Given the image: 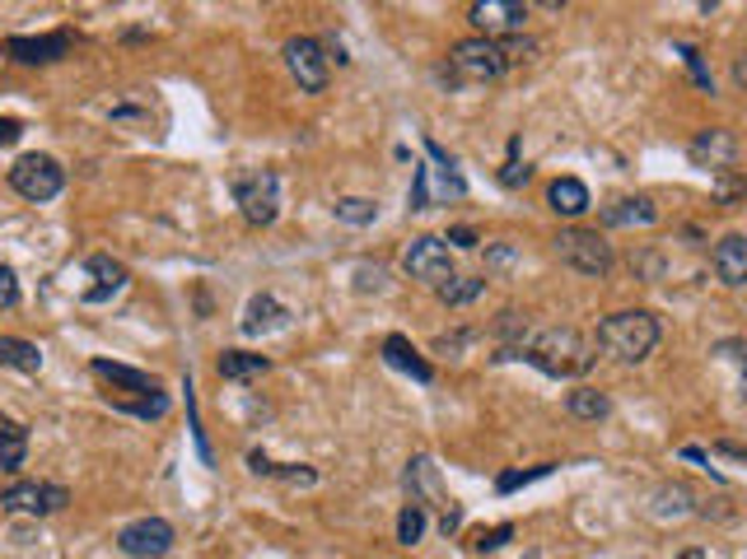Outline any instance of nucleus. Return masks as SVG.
I'll return each mask as SVG.
<instances>
[{
    "label": "nucleus",
    "instance_id": "1",
    "mask_svg": "<svg viewBox=\"0 0 747 559\" xmlns=\"http://www.w3.org/2000/svg\"><path fill=\"white\" fill-rule=\"evenodd\" d=\"M500 359H528V364H538L542 373H552V377H580V373L594 369L598 354L575 327H546V331L533 336V346L505 350Z\"/></svg>",
    "mask_w": 747,
    "mask_h": 559
},
{
    "label": "nucleus",
    "instance_id": "2",
    "mask_svg": "<svg viewBox=\"0 0 747 559\" xmlns=\"http://www.w3.org/2000/svg\"><path fill=\"white\" fill-rule=\"evenodd\" d=\"M94 377H104V383L117 387V396H108V402L117 410H127L136 419H160L169 415V396L160 392V377H150L141 369H127V364H112V359H94Z\"/></svg>",
    "mask_w": 747,
    "mask_h": 559
},
{
    "label": "nucleus",
    "instance_id": "3",
    "mask_svg": "<svg viewBox=\"0 0 747 559\" xmlns=\"http://www.w3.org/2000/svg\"><path fill=\"white\" fill-rule=\"evenodd\" d=\"M598 346L607 354H617L621 364H640V359L659 346V317L645 313V308H626V313L603 317L598 322Z\"/></svg>",
    "mask_w": 747,
    "mask_h": 559
},
{
    "label": "nucleus",
    "instance_id": "4",
    "mask_svg": "<svg viewBox=\"0 0 747 559\" xmlns=\"http://www.w3.org/2000/svg\"><path fill=\"white\" fill-rule=\"evenodd\" d=\"M229 191H234V201H239V210H243V219H248L252 229L277 224V215H281V183H277V173L243 168V173L229 177Z\"/></svg>",
    "mask_w": 747,
    "mask_h": 559
},
{
    "label": "nucleus",
    "instance_id": "5",
    "mask_svg": "<svg viewBox=\"0 0 747 559\" xmlns=\"http://www.w3.org/2000/svg\"><path fill=\"white\" fill-rule=\"evenodd\" d=\"M509 66H505V52L500 43H490V37H467L448 52V79L454 85H490V79H500Z\"/></svg>",
    "mask_w": 747,
    "mask_h": 559
},
{
    "label": "nucleus",
    "instance_id": "6",
    "mask_svg": "<svg viewBox=\"0 0 747 559\" xmlns=\"http://www.w3.org/2000/svg\"><path fill=\"white\" fill-rule=\"evenodd\" d=\"M10 187L24 196V201H56L66 187V173L62 164H56L52 154H24V158H14V168H10Z\"/></svg>",
    "mask_w": 747,
    "mask_h": 559
},
{
    "label": "nucleus",
    "instance_id": "7",
    "mask_svg": "<svg viewBox=\"0 0 747 559\" xmlns=\"http://www.w3.org/2000/svg\"><path fill=\"white\" fill-rule=\"evenodd\" d=\"M552 252L561 256L565 266H575L580 275H598V280L613 271V262H617L613 248H607L594 229H561L552 238Z\"/></svg>",
    "mask_w": 747,
    "mask_h": 559
},
{
    "label": "nucleus",
    "instance_id": "8",
    "mask_svg": "<svg viewBox=\"0 0 747 559\" xmlns=\"http://www.w3.org/2000/svg\"><path fill=\"white\" fill-rule=\"evenodd\" d=\"M402 271L411 280H425V285H448L454 280V252H448L444 238H411V248L402 252Z\"/></svg>",
    "mask_w": 747,
    "mask_h": 559
},
{
    "label": "nucleus",
    "instance_id": "9",
    "mask_svg": "<svg viewBox=\"0 0 747 559\" xmlns=\"http://www.w3.org/2000/svg\"><path fill=\"white\" fill-rule=\"evenodd\" d=\"M173 541H178V531H173L164 517H136V523L117 531V546L131 559H164L173 550Z\"/></svg>",
    "mask_w": 747,
    "mask_h": 559
},
{
    "label": "nucleus",
    "instance_id": "10",
    "mask_svg": "<svg viewBox=\"0 0 747 559\" xmlns=\"http://www.w3.org/2000/svg\"><path fill=\"white\" fill-rule=\"evenodd\" d=\"M467 19H472V29H477L481 37L505 43L509 33H519L528 24V6H519V0H477V6L467 10Z\"/></svg>",
    "mask_w": 747,
    "mask_h": 559
},
{
    "label": "nucleus",
    "instance_id": "11",
    "mask_svg": "<svg viewBox=\"0 0 747 559\" xmlns=\"http://www.w3.org/2000/svg\"><path fill=\"white\" fill-rule=\"evenodd\" d=\"M285 66L294 75V85L304 94H323L327 89V56L318 37H290L285 43Z\"/></svg>",
    "mask_w": 747,
    "mask_h": 559
},
{
    "label": "nucleus",
    "instance_id": "12",
    "mask_svg": "<svg viewBox=\"0 0 747 559\" xmlns=\"http://www.w3.org/2000/svg\"><path fill=\"white\" fill-rule=\"evenodd\" d=\"M66 485H43V481H14L6 494H0V504L10 513H29V517H52L66 508Z\"/></svg>",
    "mask_w": 747,
    "mask_h": 559
},
{
    "label": "nucleus",
    "instance_id": "13",
    "mask_svg": "<svg viewBox=\"0 0 747 559\" xmlns=\"http://www.w3.org/2000/svg\"><path fill=\"white\" fill-rule=\"evenodd\" d=\"M692 164L705 168V173H734L738 164V135L734 131H724V127H711V131H701L692 140Z\"/></svg>",
    "mask_w": 747,
    "mask_h": 559
},
{
    "label": "nucleus",
    "instance_id": "14",
    "mask_svg": "<svg viewBox=\"0 0 747 559\" xmlns=\"http://www.w3.org/2000/svg\"><path fill=\"white\" fill-rule=\"evenodd\" d=\"M71 47H75V33H43V37H6L0 52L24 66H47V62H62Z\"/></svg>",
    "mask_w": 747,
    "mask_h": 559
},
{
    "label": "nucleus",
    "instance_id": "15",
    "mask_svg": "<svg viewBox=\"0 0 747 559\" xmlns=\"http://www.w3.org/2000/svg\"><path fill=\"white\" fill-rule=\"evenodd\" d=\"M711 266H715V275H719L729 289L747 285V238H743V233H724L719 243H715Z\"/></svg>",
    "mask_w": 747,
    "mask_h": 559
},
{
    "label": "nucleus",
    "instance_id": "16",
    "mask_svg": "<svg viewBox=\"0 0 747 559\" xmlns=\"http://www.w3.org/2000/svg\"><path fill=\"white\" fill-rule=\"evenodd\" d=\"M89 275H94V285L80 294L85 304H108L112 294L127 289V266L112 262V256H89Z\"/></svg>",
    "mask_w": 747,
    "mask_h": 559
},
{
    "label": "nucleus",
    "instance_id": "17",
    "mask_svg": "<svg viewBox=\"0 0 747 559\" xmlns=\"http://www.w3.org/2000/svg\"><path fill=\"white\" fill-rule=\"evenodd\" d=\"M659 219V206L650 201V196H626V201H613V206H603V224H613V229H645V224H654Z\"/></svg>",
    "mask_w": 747,
    "mask_h": 559
},
{
    "label": "nucleus",
    "instance_id": "18",
    "mask_svg": "<svg viewBox=\"0 0 747 559\" xmlns=\"http://www.w3.org/2000/svg\"><path fill=\"white\" fill-rule=\"evenodd\" d=\"M546 206L565 219H580L588 206H594V196H588V187L580 183V177H556V183L546 187Z\"/></svg>",
    "mask_w": 747,
    "mask_h": 559
},
{
    "label": "nucleus",
    "instance_id": "19",
    "mask_svg": "<svg viewBox=\"0 0 747 559\" xmlns=\"http://www.w3.org/2000/svg\"><path fill=\"white\" fill-rule=\"evenodd\" d=\"M285 308L277 304V298H271V294H252L248 298V308H243V336H262V331H277L281 322H285Z\"/></svg>",
    "mask_w": 747,
    "mask_h": 559
},
{
    "label": "nucleus",
    "instance_id": "20",
    "mask_svg": "<svg viewBox=\"0 0 747 559\" xmlns=\"http://www.w3.org/2000/svg\"><path fill=\"white\" fill-rule=\"evenodd\" d=\"M383 359H388L392 369L411 373V377H416V383H430V377H435V369L425 364V359H421V350L411 346L407 336H388V341H383Z\"/></svg>",
    "mask_w": 747,
    "mask_h": 559
},
{
    "label": "nucleus",
    "instance_id": "21",
    "mask_svg": "<svg viewBox=\"0 0 747 559\" xmlns=\"http://www.w3.org/2000/svg\"><path fill=\"white\" fill-rule=\"evenodd\" d=\"M215 369H220L225 383H248V377H262L271 369V359L267 354H248V350H225Z\"/></svg>",
    "mask_w": 747,
    "mask_h": 559
},
{
    "label": "nucleus",
    "instance_id": "22",
    "mask_svg": "<svg viewBox=\"0 0 747 559\" xmlns=\"http://www.w3.org/2000/svg\"><path fill=\"white\" fill-rule=\"evenodd\" d=\"M0 369H19V373H37L43 369V350L19 336H0Z\"/></svg>",
    "mask_w": 747,
    "mask_h": 559
},
{
    "label": "nucleus",
    "instance_id": "23",
    "mask_svg": "<svg viewBox=\"0 0 747 559\" xmlns=\"http://www.w3.org/2000/svg\"><path fill=\"white\" fill-rule=\"evenodd\" d=\"M565 410L575 419H603L607 410H613V402H607V392H598V387H580V392H570Z\"/></svg>",
    "mask_w": 747,
    "mask_h": 559
},
{
    "label": "nucleus",
    "instance_id": "24",
    "mask_svg": "<svg viewBox=\"0 0 747 559\" xmlns=\"http://www.w3.org/2000/svg\"><path fill=\"white\" fill-rule=\"evenodd\" d=\"M24 452H29V429L24 425H10L6 434H0V471H19L24 467Z\"/></svg>",
    "mask_w": 747,
    "mask_h": 559
},
{
    "label": "nucleus",
    "instance_id": "25",
    "mask_svg": "<svg viewBox=\"0 0 747 559\" xmlns=\"http://www.w3.org/2000/svg\"><path fill=\"white\" fill-rule=\"evenodd\" d=\"M486 289V275H472V280H463V275H454L448 285H440L435 294H440V304H448V308H458V304H472Z\"/></svg>",
    "mask_w": 747,
    "mask_h": 559
},
{
    "label": "nucleus",
    "instance_id": "26",
    "mask_svg": "<svg viewBox=\"0 0 747 559\" xmlns=\"http://www.w3.org/2000/svg\"><path fill=\"white\" fill-rule=\"evenodd\" d=\"M332 210H337L342 224H374V219H379V206L365 201V196H346V201H337Z\"/></svg>",
    "mask_w": 747,
    "mask_h": 559
},
{
    "label": "nucleus",
    "instance_id": "27",
    "mask_svg": "<svg viewBox=\"0 0 747 559\" xmlns=\"http://www.w3.org/2000/svg\"><path fill=\"white\" fill-rule=\"evenodd\" d=\"M421 536H425V508H421V504H407L402 517H398V541H402V546H416Z\"/></svg>",
    "mask_w": 747,
    "mask_h": 559
},
{
    "label": "nucleus",
    "instance_id": "28",
    "mask_svg": "<svg viewBox=\"0 0 747 559\" xmlns=\"http://www.w3.org/2000/svg\"><path fill=\"white\" fill-rule=\"evenodd\" d=\"M542 475H552V467H533V471H505L500 481H496V490H500V494H509V490H519V485H533V481H542Z\"/></svg>",
    "mask_w": 747,
    "mask_h": 559
},
{
    "label": "nucleus",
    "instance_id": "29",
    "mask_svg": "<svg viewBox=\"0 0 747 559\" xmlns=\"http://www.w3.org/2000/svg\"><path fill=\"white\" fill-rule=\"evenodd\" d=\"M515 154H519V140H515V145H509V164L500 168V183H505V187H519V183H528V173H533L528 164H519Z\"/></svg>",
    "mask_w": 747,
    "mask_h": 559
},
{
    "label": "nucleus",
    "instance_id": "30",
    "mask_svg": "<svg viewBox=\"0 0 747 559\" xmlns=\"http://www.w3.org/2000/svg\"><path fill=\"white\" fill-rule=\"evenodd\" d=\"M682 56H686V70H692V79L705 89V94H715V79H711V70H705V62H701V52L696 47H682Z\"/></svg>",
    "mask_w": 747,
    "mask_h": 559
},
{
    "label": "nucleus",
    "instance_id": "31",
    "mask_svg": "<svg viewBox=\"0 0 747 559\" xmlns=\"http://www.w3.org/2000/svg\"><path fill=\"white\" fill-rule=\"evenodd\" d=\"M19 304V275L10 266H0V313H10Z\"/></svg>",
    "mask_w": 747,
    "mask_h": 559
},
{
    "label": "nucleus",
    "instance_id": "32",
    "mask_svg": "<svg viewBox=\"0 0 747 559\" xmlns=\"http://www.w3.org/2000/svg\"><path fill=\"white\" fill-rule=\"evenodd\" d=\"M509 536H515V527H490V531H481V536H477V541H472V546H477L481 555H490V550H500V546L509 541Z\"/></svg>",
    "mask_w": 747,
    "mask_h": 559
},
{
    "label": "nucleus",
    "instance_id": "33",
    "mask_svg": "<svg viewBox=\"0 0 747 559\" xmlns=\"http://www.w3.org/2000/svg\"><path fill=\"white\" fill-rule=\"evenodd\" d=\"M523 331H528V317H519V313H500L496 336H519V346H523Z\"/></svg>",
    "mask_w": 747,
    "mask_h": 559
},
{
    "label": "nucleus",
    "instance_id": "34",
    "mask_svg": "<svg viewBox=\"0 0 747 559\" xmlns=\"http://www.w3.org/2000/svg\"><path fill=\"white\" fill-rule=\"evenodd\" d=\"M719 354H724V359H738V369H743V396H747V346H743V341H724Z\"/></svg>",
    "mask_w": 747,
    "mask_h": 559
},
{
    "label": "nucleus",
    "instance_id": "35",
    "mask_svg": "<svg viewBox=\"0 0 747 559\" xmlns=\"http://www.w3.org/2000/svg\"><path fill=\"white\" fill-rule=\"evenodd\" d=\"M425 183H430V168H416V187H411V210H430Z\"/></svg>",
    "mask_w": 747,
    "mask_h": 559
},
{
    "label": "nucleus",
    "instance_id": "36",
    "mask_svg": "<svg viewBox=\"0 0 747 559\" xmlns=\"http://www.w3.org/2000/svg\"><path fill=\"white\" fill-rule=\"evenodd\" d=\"M19 135H24V122L19 117H0V145H14Z\"/></svg>",
    "mask_w": 747,
    "mask_h": 559
},
{
    "label": "nucleus",
    "instance_id": "37",
    "mask_svg": "<svg viewBox=\"0 0 747 559\" xmlns=\"http://www.w3.org/2000/svg\"><path fill=\"white\" fill-rule=\"evenodd\" d=\"M444 243H454V248H477L481 243V238H477V229H448V238H444Z\"/></svg>",
    "mask_w": 747,
    "mask_h": 559
},
{
    "label": "nucleus",
    "instance_id": "38",
    "mask_svg": "<svg viewBox=\"0 0 747 559\" xmlns=\"http://www.w3.org/2000/svg\"><path fill=\"white\" fill-rule=\"evenodd\" d=\"M678 559H705V550H696V546H686V550H682Z\"/></svg>",
    "mask_w": 747,
    "mask_h": 559
},
{
    "label": "nucleus",
    "instance_id": "39",
    "mask_svg": "<svg viewBox=\"0 0 747 559\" xmlns=\"http://www.w3.org/2000/svg\"><path fill=\"white\" fill-rule=\"evenodd\" d=\"M734 79H738V85H747V62H738V66H734Z\"/></svg>",
    "mask_w": 747,
    "mask_h": 559
},
{
    "label": "nucleus",
    "instance_id": "40",
    "mask_svg": "<svg viewBox=\"0 0 747 559\" xmlns=\"http://www.w3.org/2000/svg\"><path fill=\"white\" fill-rule=\"evenodd\" d=\"M10 425H14V419H6V415H0V434H6V429H10Z\"/></svg>",
    "mask_w": 747,
    "mask_h": 559
}]
</instances>
